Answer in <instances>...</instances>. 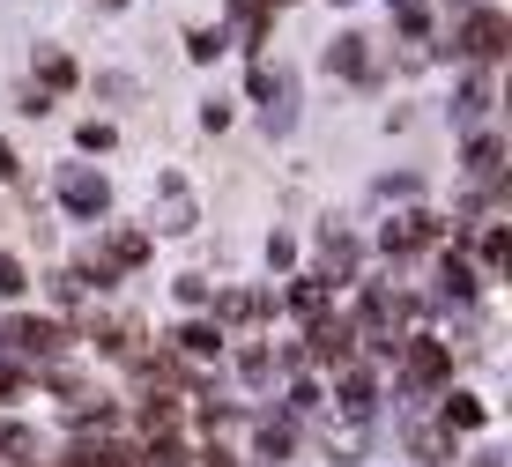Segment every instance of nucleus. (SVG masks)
<instances>
[{
    "label": "nucleus",
    "instance_id": "nucleus-22",
    "mask_svg": "<svg viewBox=\"0 0 512 467\" xmlns=\"http://www.w3.org/2000/svg\"><path fill=\"white\" fill-rule=\"evenodd\" d=\"M0 178H15V149H8V141H0Z\"/></svg>",
    "mask_w": 512,
    "mask_h": 467
},
{
    "label": "nucleus",
    "instance_id": "nucleus-13",
    "mask_svg": "<svg viewBox=\"0 0 512 467\" xmlns=\"http://www.w3.org/2000/svg\"><path fill=\"white\" fill-rule=\"evenodd\" d=\"M23 290H30L23 260H15V253H0V297H23Z\"/></svg>",
    "mask_w": 512,
    "mask_h": 467
},
{
    "label": "nucleus",
    "instance_id": "nucleus-5",
    "mask_svg": "<svg viewBox=\"0 0 512 467\" xmlns=\"http://www.w3.org/2000/svg\"><path fill=\"white\" fill-rule=\"evenodd\" d=\"M179 349H186V356H223V327L193 319V327H179Z\"/></svg>",
    "mask_w": 512,
    "mask_h": 467
},
{
    "label": "nucleus",
    "instance_id": "nucleus-8",
    "mask_svg": "<svg viewBox=\"0 0 512 467\" xmlns=\"http://www.w3.org/2000/svg\"><path fill=\"white\" fill-rule=\"evenodd\" d=\"M141 253H149V238H141V230H112V253H104V267H134Z\"/></svg>",
    "mask_w": 512,
    "mask_h": 467
},
{
    "label": "nucleus",
    "instance_id": "nucleus-11",
    "mask_svg": "<svg viewBox=\"0 0 512 467\" xmlns=\"http://www.w3.org/2000/svg\"><path fill=\"white\" fill-rule=\"evenodd\" d=\"M327 60L342 67V75H364V67H372V60H364V38H334V52H327Z\"/></svg>",
    "mask_w": 512,
    "mask_h": 467
},
{
    "label": "nucleus",
    "instance_id": "nucleus-17",
    "mask_svg": "<svg viewBox=\"0 0 512 467\" xmlns=\"http://www.w3.org/2000/svg\"><path fill=\"white\" fill-rule=\"evenodd\" d=\"M505 253H512V238H505L498 223H490V230H483V260H490V267H505Z\"/></svg>",
    "mask_w": 512,
    "mask_h": 467
},
{
    "label": "nucleus",
    "instance_id": "nucleus-15",
    "mask_svg": "<svg viewBox=\"0 0 512 467\" xmlns=\"http://www.w3.org/2000/svg\"><path fill=\"white\" fill-rule=\"evenodd\" d=\"M0 453L23 460V453H30V430H23V423H0Z\"/></svg>",
    "mask_w": 512,
    "mask_h": 467
},
{
    "label": "nucleus",
    "instance_id": "nucleus-21",
    "mask_svg": "<svg viewBox=\"0 0 512 467\" xmlns=\"http://www.w3.org/2000/svg\"><path fill=\"white\" fill-rule=\"evenodd\" d=\"M483 104H490V89H483V82H468V89H461V119H475Z\"/></svg>",
    "mask_w": 512,
    "mask_h": 467
},
{
    "label": "nucleus",
    "instance_id": "nucleus-2",
    "mask_svg": "<svg viewBox=\"0 0 512 467\" xmlns=\"http://www.w3.org/2000/svg\"><path fill=\"white\" fill-rule=\"evenodd\" d=\"M505 38H512V23H505L498 8H475L468 23H461V52H468V60H498Z\"/></svg>",
    "mask_w": 512,
    "mask_h": 467
},
{
    "label": "nucleus",
    "instance_id": "nucleus-3",
    "mask_svg": "<svg viewBox=\"0 0 512 467\" xmlns=\"http://www.w3.org/2000/svg\"><path fill=\"white\" fill-rule=\"evenodd\" d=\"M431 238H438V223H431V215H394V223L379 230V245H386V253H416V245H431Z\"/></svg>",
    "mask_w": 512,
    "mask_h": 467
},
{
    "label": "nucleus",
    "instance_id": "nucleus-14",
    "mask_svg": "<svg viewBox=\"0 0 512 467\" xmlns=\"http://www.w3.org/2000/svg\"><path fill=\"white\" fill-rule=\"evenodd\" d=\"M416 453H423V460H431V467H438V460H446V453H453V438H446V430H416Z\"/></svg>",
    "mask_w": 512,
    "mask_h": 467
},
{
    "label": "nucleus",
    "instance_id": "nucleus-20",
    "mask_svg": "<svg viewBox=\"0 0 512 467\" xmlns=\"http://www.w3.org/2000/svg\"><path fill=\"white\" fill-rule=\"evenodd\" d=\"M290 453V430H260V460H282Z\"/></svg>",
    "mask_w": 512,
    "mask_h": 467
},
{
    "label": "nucleus",
    "instance_id": "nucleus-1",
    "mask_svg": "<svg viewBox=\"0 0 512 467\" xmlns=\"http://www.w3.org/2000/svg\"><path fill=\"white\" fill-rule=\"evenodd\" d=\"M60 208L82 215V223H97V215L112 208V186H104L97 171H67V178H60Z\"/></svg>",
    "mask_w": 512,
    "mask_h": 467
},
{
    "label": "nucleus",
    "instance_id": "nucleus-18",
    "mask_svg": "<svg viewBox=\"0 0 512 467\" xmlns=\"http://www.w3.org/2000/svg\"><path fill=\"white\" fill-rule=\"evenodd\" d=\"M475 290V275H468V260H446V297H468Z\"/></svg>",
    "mask_w": 512,
    "mask_h": 467
},
{
    "label": "nucleus",
    "instance_id": "nucleus-4",
    "mask_svg": "<svg viewBox=\"0 0 512 467\" xmlns=\"http://www.w3.org/2000/svg\"><path fill=\"white\" fill-rule=\"evenodd\" d=\"M409 379H423V386L446 379V349H438V341H416L409 349Z\"/></svg>",
    "mask_w": 512,
    "mask_h": 467
},
{
    "label": "nucleus",
    "instance_id": "nucleus-23",
    "mask_svg": "<svg viewBox=\"0 0 512 467\" xmlns=\"http://www.w3.org/2000/svg\"><path fill=\"white\" fill-rule=\"evenodd\" d=\"M394 8H401V15H409V23H416V0H394Z\"/></svg>",
    "mask_w": 512,
    "mask_h": 467
},
{
    "label": "nucleus",
    "instance_id": "nucleus-9",
    "mask_svg": "<svg viewBox=\"0 0 512 467\" xmlns=\"http://www.w3.org/2000/svg\"><path fill=\"white\" fill-rule=\"evenodd\" d=\"M483 423V401L475 393H446V430H475Z\"/></svg>",
    "mask_w": 512,
    "mask_h": 467
},
{
    "label": "nucleus",
    "instance_id": "nucleus-6",
    "mask_svg": "<svg viewBox=\"0 0 512 467\" xmlns=\"http://www.w3.org/2000/svg\"><path fill=\"white\" fill-rule=\"evenodd\" d=\"M8 341H15V349H52V341H60V327H52V319H15Z\"/></svg>",
    "mask_w": 512,
    "mask_h": 467
},
{
    "label": "nucleus",
    "instance_id": "nucleus-10",
    "mask_svg": "<svg viewBox=\"0 0 512 467\" xmlns=\"http://www.w3.org/2000/svg\"><path fill=\"white\" fill-rule=\"evenodd\" d=\"M38 82L45 89H67V82H75V60H67V52H38Z\"/></svg>",
    "mask_w": 512,
    "mask_h": 467
},
{
    "label": "nucleus",
    "instance_id": "nucleus-16",
    "mask_svg": "<svg viewBox=\"0 0 512 467\" xmlns=\"http://www.w3.org/2000/svg\"><path fill=\"white\" fill-rule=\"evenodd\" d=\"M468 171H483V178L498 171V141H490V134H483V141H475V149H468Z\"/></svg>",
    "mask_w": 512,
    "mask_h": 467
},
{
    "label": "nucleus",
    "instance_id": "nucleus-19",
    "mask_svg": "<svg viewBox=\"0 0 512 467\" xmlns=\"http://www.w3.org/2000/svg\"><path fill=\"white\" fill-rule=\"evenodd\" d=\"M164 230H193V208H186V193H171V201H164Z\"/></svg>",
    "mask_w": 512,
    "mask_h": 467
},
{
    "label": "nucleus",
    "instance_id": "nucleus-7",
    "mask_svg": "<svg viewBox=\"0 0 512 467\" xmlns=\"http://www.w3.org/2000/svg\"><path fill=\"white\" fill-rule=\"evenodd\" d=\"M312 349H320L327 364H342V356H349V327H342V319H320V327H312Z\"/></svg>",
    "mask_w": 512,
    "mask_h": 467
},
{
    "label": "nucleus",
    "instance_id": "nucleus-12",
    "mask_svg": "<svg viewBox=\"0 0 512 467\" xmlns=\"http://www.w3.org/2000/svg\"><path fill=\"white\" fill-rule=\"evenodd\" d=\"M342 401L364 416V408H372V371H342Z\"/></svg>",
    "mask_w": 512,
    "mask_h": 467
}]
</instances>
